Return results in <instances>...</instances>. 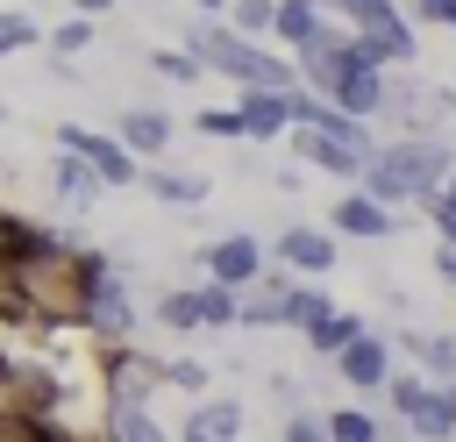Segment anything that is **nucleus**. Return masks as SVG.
<instances>
[{
    "label": "nucleus",
    "instance_id": "obj_1",
    "mask_svg": "<svg viewBox=\"0 0 456 442\" xmlns=\"http://www.w3.org/2000/svg\"><path fill=\"white\" fill-rule=\"evenodd\" d=\"M449 171H456V143L442 128H428V135H378L363 171H356V192H370L378 207L399 214V207H420L428 192H442Z\"/></svg>",
    "mask_w": 456,
    "mask_h": 442
},
{
    "label": "nucleus",
    "instance_id": "obj_2",
    "mask_svg": "<svg viewBox=\"0 0 456 442\" xmlns=\"http://www.w3.org/2000/svg\"><path fill=\"white\" fill-rule=\"evenodd\" d=\"M178 50H185L207 78H228V86H271V93H292V86H299V71H292L285 50L235 36L221 14H192V21L178 29Z\"/></svg>",
    "mask_w": 456,
    "mask_h": 442
},
{
    "label": "nucleus",
    "instance_id": "obj_3",
    "mask_svg": "<svg viewBox=\"0 0 456 442\" xmlns=\"http://www.w3.org/2000/svg\"><path fill=\"white\" fill-rule=\"evenodd\" d=\"M78 328L107 349L135 342V328H142V299L128 285V264L107 250H78Z\"/></svg>",
    "mask_w": 456,
    "mask_h": 442
},
{
    "label": "nucleus",
    "instance_id": "obj_4",
    "mask_svg": "<svg viewBox=\"0 0 456 442\" xmlns=\"http://www.w3.org/2000/svg\"><path fill=\"white\" fill-rule=\"evenodd\" d=\"M328 21H342L385 71H406V64H420V29L406 21V7L399 0H314Z\"/></svg>",
    "mask_w": 456,
    "mask_h": 442
},
{
    "label": "nucleus",
    "instance_id": "obj_5",
    "mask_svg": "<svg viewBox=\"0 0 456 442\" xmlns=\"http://www.w3.org/2000/svg\"><path fill=\"white\" fill-rule=\"evenodd\" d=\"M57 150H64V157H78V164H86V171H93V178H100L107 192H128V185L142 178V164H135V157H128V150L114 143V128L57 121Z\"/></svg>",
    "mask_w": 456,
    "mask_h": 442
},
{
    "label": "nucleus",
    "instance_id": "obj_6",
    "mask_svg": "<svg viewBox=\"0 0 456 442\" xmlns=\"http://www.w3.org/2000/svg\"><path fill=\"white\" fill-rule=\"evenodd\" d=\"M264 264H271V242L264 235H249V228H221L214 242H200V278H214V285H256L264 278Z\"/></svg>",
    "mask_w": 456,
    "mask_h": 442
},
{
    "label": "nucleus",
    "instance_id": "obj_7",
    "mask_svg": "<svg viewBox=\"0 0 456 442\" xmlns=\"http://www.w3.org/2000/svg\"><path fill=\"white\" fill-rule=\"evenodd\" d=\"M328 371H335L356 399H378V392H385V378L399 371V349H392V335H385V328H363L356 342H342V349L328 356Z\"/></svg>",
    "mask_w": 456,
    "mask_h": 442
},
{
    "label": "nucleus",
    "instance_id": "obj_8",
    "mask_svg": "<svg viewBox=\"0 0 456 442\" xmlns=\"http://www.w3.org/2000/svg\"><path fill=\"white\" fill-rule=\"evenodd\" d=\"M271 264L292 271V278H328V271L342 264V242H335L328 228H314V221H292V228L271 235Z\"/></svg>",
    "mask_w": 456,
    "mask_h": 442
},
{
    "label": "nucleus",
    "instance_id": "obj_9",
    "mask_svg": "<svg viewBox=\"0 0 456 442\" xmlns=\"http://www.w3.org/2000/svg\"><path fill=\"white\" fill-rule=\"evenodd\" d=\"M321 228H328L335 242H392V235H399V214L349 185L342 200H328V221H321Z\"/></svg>",
    "mask_w": 456,
    "mask_h": 442
},
{
    "label": "nucleus",
    "instance_id": "obj_10",
    "mask_svg": "<svg viewBox=\"0 0 456 442\" xmlns=\"http://www.w3.org/2000/svg\"><path fill=\"white\" fill-rule=\"evenodd\" d=\"M249 435V406L228 399V392H207L185 406V421L171 428V442H242Z\"/></svg>",
    "mask_w": 456,
    "mask_h": 442
},
{
    "label": "nucleus",
    "instance_id": "obj_11",
    "mask_svg": "<svg viewBox=\"0 0 456 442\" xmlns=\"http://www.w3.org/2000/svg\"><path fill=\"white\" fill-rule=\"evenodd\" d=\"M285 150H292L299 171H321V178H342V185H356V171H363V157H370V150H349V143L314 135V128H285Z\"/></svg>",
    "mask_w": 456,
    "mask_h": 442
},
{
    "label": "nucleus",
    "instance_id": "obj_12",
    "mask_svg": "<svg viewBox=\"0 0 456 442\" xmlns=\"http://www.w3.org/2000/svg\"><path fill=\"white\" fill-rule=\"evenodd\" d=\"M292 285H299L292 271L264 264V278L235 292V299H242V307H235V328H285V321H292Z\"/></svg>",
    "mask_w": 456,
    "mask_h": 442
},
{
    "label": "nucleus",
    "instance_id": "obj_13",
    "mask_svg": "<svg viewBox=\"0 0 456 442\" xmlns=\"http://www.w3.org/2000/svg\"><path fill=\"white\" fill-rule=\"evenodd\" d=\"M242 114V143H285L292 128V93H271V86H235L228 100Z\"/></svg>",
    "mask_w": 456,
    "mask_h": 442
},
{
    "label": "nucleus",
    "instance_id": "obj_14",
    "mask_svg": "<svg viewBox=\"0 0 456 442\" xmlns=\"http://www.w3.org/2000/svg\"><path fill=\"white\" fill-rule=\"evenodd\" d=\"M171 135H178V121H171L164 107H142V100H135V107L114 114V143H121L135 164H157V157L171 150Z\"/></svg>",
    "mask_w": 456,
    "mask_h": 442
},
{
    "label": "nucleus",
    "instance_id": "obj_15",
    "mask_svg": "<svg viewBox=\"0 0 456 442\" xmlns=\"http://www.w3.org/2000/svg\"><path fill=\"white\" fill-rule=\"evenodd\" d=\"M135 185H142L157 207H171V214H192V207H207V200H214V178H207V171H178V164H164V157H157V164H142V178H135Z\"/></svg>",
    "mask_w": 456,
    "mask_h": 442
},
{
    "label": "nucleus",
    "instance_id": "obj_16",
    "mask_svg": "<svg viewBox=\"0 0 456 442\" xmlns=\"http://www.w3.org/2000/svg\"><path fill=\"white\" fill-rule=\"evenodd\" d=\"M392 349L413 356V371H420L428 385H449V392H456V328H428V335H420V328H399Z\"/></svg>",
    "mask_w": 456,
    "mask_h": 442
},
{
    "label": "nucleus",
    "instance_id": "obj_17",
    "mask_svg": "<svg viewBox=\"0 0 456 442\" xmlns=\"http://www.w3.org/2000/svg\"><path fill=\"white\" fill-rule=\"evenodd\" d=\"M328 29H342V21H328L314 0H278V14H271V50L299 57V50H314Z\"/></svg>",
    "mask_w": 456,
    "mask_h": 442
},
{
    "label": "nucleus",
    "instance_id": "obj_18",
    "mask_svg": "<svg viewBox=\"0 0 456 442\" xmlns=\"http://www.w3.org/2000/svg\"><path fill=\"white\" fill-rule=\"evenodd\" d=\"M100 442H171V428L157 421L150 399H107V413H100Z\"/></svg>",
    "mask_w": 456,
    "mask_h": 442
},
{
    "label": "nucleus",
    "instance_id": "obj_19",
    "mask_svg": "<svg viewBox=\"0 0 456 442\" xmlns=\"http://www.w3.org/2000/svg\"><path fill=\"white\" fill-rule=\"evenodd\" d=\"M50 200H57L64 214H93V207L107 200V185H100L78 157H64V150H57V164H50Z\"/></svg>",
    "mask_w": 456,
    "mask_h": 442
},
{
    "label": "nucleus",
    "instance_id": "obj_20",
    "mask_svg": "<svg viewBox=\"0 0 456 442\" xmlns=\"http://www.w3.org/2000/svg\"><path fill=\"white\" fill-rule=\"evenodd\" d=\"M399 428H406L413 442H456V392H449V385H428L420 406H413Z\"/></svg>",
    "mask_w": 456,
    "mask_h": 442
},
{
    "label": "nucleus",
    "instance_id": "obj_21",
    "mask_svg": "<svg viewBox=\"0 0 456 442\" xmlns=\"http://www.w3.org/2000/svg\"><path fill=\"white\" fill-rule=\"evenodd\" d=\"M363 328H370V314H356V307H328L314 328H299V342H306V356H321V364H328V356H335L342 342H356Z\"/></svg>",
    "mask_w": 456,
    "mask_h": 442
},
{
    "label": "nucleus",
    "instance_id": "obj_22",
    "mask_svg": "<svg viewBox=\"0 0 456 442\" xmlns=\"http://www.w3.org/2000/svg\"><path fill=\"white\" fill-rule=\"evenodd\" d=\"M321 428H328V442H378L385 435V413L378 406H321Z\"/></svg>",
    "mask_w": 456,
    "mask_h": 442
},
{
    "label": "nucleus",
    "instance_id": "obj_23",
    "mask_svg": "<svg viewBox=\"0 0 456 442\" xmlns=\"http://www.w3.org/2000/svg\"><path fill=\"white\" fill-rule=\"evenodd\" d=\"M93 43H100V21H93V14H64L57 29H43V50H50V57H71V64H78Z\"/></svg>",
    "mask_w": 456,
    "mask_h": 442
},
{
    "label": "nucleus",
    "instance_id": "obj_24",
    "mask_svg": "<svg viewBox=\"0 0 456 442\" xmlns=\"http://www.w3.org/2000/svg\"><path fill=\"white\" fill-rule=\"evenodd\" d=\"M150 314H157V328H171V335H200V307H192V285H164V292L150 299Z\"/></svg>",
    "mask_w": 456,
    "mask_h": 442
},
{
    "label": "nucleus",
    "instance_id": "obj_25",
    "mask_svg": "<svg viewBox=\"0 0 456 442\" xmlns=\"http://www.w3.org/2000/svg\"><path fill=\"white\" fill-rule=\"evenodd\" d=\"M28 50H43V21L28 7H0V64L7 57H28Z\"/></svg>",
    "mask_w": 456,
    "mask_h": 442
},
{
    "label": "nucleus",
    "instance_id": "obj_26",
    "mask_svg": "<svg viewBox=\"0 0 456 442\" xmlns=\"http://www.w3.org/2000/svg\"><path fill=\"white\" fill-rule=\"evenodd\" d=\"M192 307H200V335H207V328H235V307H242V299H235V285L200 278V285H192Z\"/></svg>",
    "mask_w": 456,
    "mask_h": 442
},
{
    "label": "nucleus",
    "instance_id": "obj_27",
    "mask_svg": "<svg viewBox=\"0 0 456 442\" xmlns=\"http://www.w3.org/2000/svg\"><path fill=\"white\" fill-rule=\"evenodd\" d=\"M271 14H278V0H228L221 7V21L235 36H249V43H271Z\"/></svg>",
    "mask_w": 456,
    "mask_h": 442
},
{
    "label": "nucleus",
    "instance_id": "obj_28",
    "mask_svg": "<svg viewBox=\"0 0 456 442\" xmlns=\"http://www.w3.org/2000/svg\"><path fill=\"white\" fill-rule=\"evenodd\" d=\"M142 64H150V71H157L164 86H200V78H207V71H200V64H192V57H185L178 43H157V50L142 57Z\"/></svg>",
    "mask_w": 456,
    "mask_h": 442
},
{
    "label": "nucleus",
    "instance_id": "obj_29",
    "mask_svg": "<svg viewBox=\"0 0 456 442\" xmlns=\"http://www.w3.org/2000/svg\"><path fill=\"white\" fill-rule=\"evenodd\" d=\"M157 385H171V392H185V399H207V364L164 356V364H157Z\"/></svg>",
    "mask_w": 456,
    "mask_h": 442
},
{
    "label": "nucleus",
    "instance_id": "obj_30",
    "mask_svg": "<svg viewBox=\"0 0 456 442\" xmlns=\"http://www.w3.org/2000/svg\"><path fill=\"white\" fill-rule=\"evenodd\" d=\"M192 128H200L207 143H242V114H235V107H200Z\"/></svg>",
    "mask_w": 456,
    "mask_h": 442
},
{
    "label": "nucleus",
    "instance_id": "obj_31",
    "mask_svg": "<svg viewBox=\"0 0 456 442\" xmlns=\"http://www.w3.org/2000/svg\"><path fill=\"white\" fill-rule=\"evenodd\" d=\"M413 29H449L456 36V0H399Z\"/></svg>",
    "mask_w": 456,
    "mask_h": 442
},
{
    "label": "nucleus",
    "instance_id": "obj_32",
    "mask_svg": "<svg viewBox=\"0 0 456 442\" xmlns=\"http://www.w3.org/2000/svg\"><path fill=\"white\" fill-rule=\"evenodd\" d=\"M420 221L435 228V242H456V200H449V192H428V200H420Z\"/></svg>",
    "mask_w": 456,
    "mask_h": 442
},
{
    "label": "nucleus",
    "instance_id": "obj_33",
    "mask_svg": "<svg viewBox=\"0 0 456 442\" xmlns=\"http://www.w3.org/2000/svg\"><path fill=\"white\" fill-rule=\"evenodd\" d=\"M278 442H328L321 406H292V413H285V428H278Z\"/></svg>",
    "mask_w": 456,
    "mask_h": 442
},
{
    "label": "nucleus",
    "instance_id": "obj_34",
    "mask_svg": "<svg viewBox=\"0 0 456 442\" xmlns=\"http://www.w3.org/2000/svg\"><path fill=\"white\" fill-rule=\"evenodd\" d=\"M0 442H57V435H50V421H36V413H0Z\"/></svg>",
    "mask_w": 456,
    "mask_h": 442
},
{
    "label": "nucleus",
    "instance_id": "obj_35",
    "mask_svg": "<svg viewBox=\"0 0 456 442\" xmlns=\"http://www.w3.org/2000/svg\"><path fill=\"white\" fill-rule=\"evenodd\" d=\"M0 413H28L21 406V356H7V349H0Z\"/></svg>",
    "mask_w": 456,
    "mask_h": 442
},
{
    "label": "nucleus",
    "instance_id": "obj_36",
    "mask_svg": "<svg viewBox=\"0 0 456 442\" xmlns=\"http://www.w3.org/2000/svg\"><path fill=\"white\" fill-rule=\"evenodd\" d=\"M428 271H435L442 285H456V242H435V250H428Z\"/></svg>",
    "mask_w": 456,
    "mask_h": 442
},
{
    "label": "nucleus",
    "instance_id": "obj_37",
    "mask_svg": "<svg viewBox=\"0 0 456 442\" xmlns=\"http://www.w3.org/2000/svg\"><path fill=\"white\" fill-rule=\"evenodd\" d=\"M271 185H278V192H299V185H306V171H299V164H278V171H271Z\"/></svg>",
    "mask_w": 456,
    "mask_h": 442
},
{
    "label": "nucleus",
    "instance_id": "obj_38",
    "mask_svg": "<svg viewBox=\"0 0 456 442\" xmlns=\"http://www.w3.org/2000/svg\"><path fill=\"white\" fill-rule=\"evenodd\" d=\"M64 7H71V14H93V21H107V14H114V0H64Z\"/></svg>",
    "mask_w": 456,
    "mask_h": 442
},
{
    "label": "nucleus",
    "instance_id": "obj_39",
    "mask_svg": "<svg viewBox=\"0 0 456 442\" xmlns=\"http://www.w3.org/2000/svg\"><path fill=\"white\" fill-rule=\"evenodd\" d=\"M185 7H192V14H221L228 0H185Z\"/></svg>",
    "mask_w": 456,
    "mask_h": 442
},
{
    "label": "nucleus",
    "instance_id": "obj_40",
    "mask_svg": "<svg viewBox=\"0 0 456 442\" xmlns=\"http://www.w3.org/2000/svg\"><path fill=\"white\" fill-rule=\"evenodd\" d=\"M7 235H14V214H7V207H0V250H7Z\"/></svg>",
    "mask_w": 456,
    "mask_h": 442
},
{
    "label": "nucleus",
    "instance_id": "obj_41",
    "mask_svg": "<svg viewBox=\"0 0 456 442\" xmlns=\"http://www.w3.org/2000/svg\"><path fill=\"white\" fill-rule=\"evenodd\" d=\"M442 192H449V200H456V171H449V178H442Z\"/></svg>",
    "mask_w": 456,
    "mask_h": 442
},
{
    "label": "nucleus",
    "instance_id": "obj_42",
    "mask_svg": "<svg viewBox=\"0 0 456 442\" xmlns=\"http://www.w3.org/2000/svg\"><path fill=\"white\" fill-rule=\"evenodd\" d=\"M0 128H7V100H0Z\"/></svg>",
    "mask_w": 456,
    "mask_h": 442
}]
</instances>
